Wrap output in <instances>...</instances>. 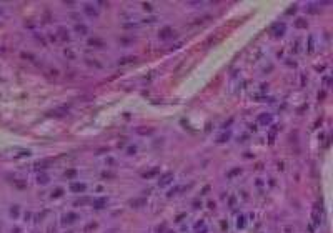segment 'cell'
I'll return each instance as SVG.
<instances>
[{
    "label": "cell",
    "mask_w": 333,
    "mask_h": 233,
    "mask_svg": "<svg viewBox=\"0 0 333 233\" xmlns=\"http://www.w3.org/2000/svg\"><path fill=\"white\" fill-rule=\"evenodd\" d=\"M173 33H175V32H173V30L170 28V27H165V28H162V30H160L158 37H160L162 40H166V38H172V37H173Z\"/></svg>",
    "instance_id": "6da1fadb"
},
{
    "label": "cell",
    "mask_w": 333,
    "mask_h": 233,
    "mask_svg": "<svg viewBox=\"0 0 333 233\" xmlns=\"http://www.w3.org/2000/svg\"><path fill=\"white\" fill-rule=\"evenodd\" d=\"M92 205H93V208L100 210V208H103V206L107 205V198H103V197H100V198H93L92 200Z\"/></svg>",
    "instance_id": "7a4b0ae2"
},
{
    "label": "cell",
    "mask_w": 333,
    "mask_h": 233,
    "mask_svg": "<svg viewBox=\"0 0 333 233\" xmlns=\"http://www.w3.org/2000/svg\"><path fill=\"white\" fill-rule=\"evenodd\" d=\"M70 190L75 193H83L87 190V185L85 183H72V185H70Z\"/></svg>",
    "instance_id": "3957f363"
},
{
    "label": "cell",
    "mask_w": 333,
    "mask_h": 233,
    "mask_svg": "<svg viewBox=\"0 0 333 233\" xmlns=\"http://www.w3.org/2000/svg\"><path fill=\"white\" fill-rule=\"evenodd\" d=\"M75 220H78V215H75V213H68V215H65L63 217V225H70V223H73Z\"/></svg>",
    "instance_id": "277c9868"
},
{
    "label": "cell",
    "mask_w": 333,
    "mask_h": 233,
    "mask_svg": "<svg viewBox=\"0 0 333 233\" xmlns=\"http://www.w3.org/2000/svg\"><path fill=\"white\" fill-rule=\"evenodd\" d=\"M272 30L275 35H283V32H285V23H275V25L272 27Z\"/></svg>",
    "instance_id": "5b68a950"
},
{
    "label": "cell",
    "mask_w": 333,
    "mask_h": 233,
    "mask_svg": "<svg viewBox=\"0 0 333 233\" xmlns=\"http://www.w3.org/2000/svg\"><path fill=\"white\" fill-rule=\"evenodd\" d=\"M258 122L260 123H263V125H270V123H272V115L263 113V115H260L258 117Z\"/></svg>",
    "instance_id": "8992f818"
},
{
    "label": "cell",
    "mask_w": 333,
    "mask_h": 233,
    "mask_svg": "<svg viewBox=\"0 0 333 233\" xmlns=\"http://www.w3.org/2000/svg\"><path fill=\"white\" fill-rule=\"evenodd\" d=\"M83 10H85V13H87V15H90V17H97V15H98L97 8H92V5H88V3L83 7Z\"/></svg>",
    "instance_id": "52a82bcc"
},
{
    "label": "cell",
    "mask_w": 333,
    "mask_h": 233,
    "mask_svg": "<svg viewBox=\"0 0 333 233\" xmlns=\"http://www.w3.org/2000/svg\"><path fill=\"white\" fill-rule=\"evenodd\" d=\"M172 178H173V175H172V173H166L165 177H163V178H162V180L158 181V185H160V186H165L166 183H170V181H172Z\"/></svg>",
    "instance_id": "ba28073f"
},
{
    "label": "cell",
    "mask_w": 333,
    "mask_h": 233,
    "mask_svg": "<svg viewBox=\"0 0 333 233\" xmlns=\"http://www.w3.org/2000/svg\"><path fill=\"white\" fill-rule=\"evenodd\" d=\"M75 32L82 33V35H85V33H88V28H87L83 23H78V25H75Z\"/></svg>",
    "instance_id": "9c48e42d"
},
{
    "label": "cell",
    "mask_w": 333,
    "mask_h": 233,
    "mask_svg": "<svg viewBox=\"0 0 333 233\" xmlns=\"http://www.w3.org/2000/svg\"><path fill=\"white\" fill-rule=\"evenodd\" d=\"M295 25L298 27V28H305V27H306V20H303V19H298V20H297V23H295Z\"/></svg>",
    "instance_id": "30bf717a"
},
{
    "label": "cell",
    "mask_w": 333,
    "mask_h": 233,
    "mask_svg": "<svg viewBox=\"0 0 333 233\" xmlns=\"http://www.w3.org/2000/svg\"><path fill=\"white\" fill-rule=\"evenodd\" d=\"M90 45H98V47H103V42H100V40H97V38H92L90 42H88Z\"/></svg>",
    "instance_id": "8fae6325"
},
{
    "label": "cell",
    "mask_w": 333,
    "mask_h": 233,
    "mask_svg": "<svg viewBox=\"0 0 333 233\" xmlns=\"http://www.w3.org/2000/svg\"><path fill=\"white\" fill-rule=\"evenodd\" d=\"M130 203H132V205H145V200H133Z\"/></svg>",
    "instance_id": "7c38bea8"
},
{
    "label": "cell",
    "mask_w": 333,
    "mask_h": 233,
    "mask_svg": "<svg viewBox=\"0 0 333 233\" xmlns=\"http://www.w3.org/2000/svg\"><path fill=\"white\" fill-rule=\"evenodd\" d=\"M157 172H158V168H155V170H152V172H148V173H145V175H143V177H145V178H148V177H152V175H155V173H157Z\"/></svg>",
    "instance_id": "4fadbf2b"
},
{
    "label": "cell",
    "mask_w": 333,
    "mask_h": 233,
    "mask_svg": "<svg viewBox=\"0 0 333 233\" xmlns=\"http://www.w3.org/2000/svg\"><path fill=\"white\" fill-rule=\"evenodd\" d=\"M243 225H245V221H243V217H240L238 221H237V226H238V228H241Z\"/></svg>",
    "instance_id": "5bb4252c"
},
{
    "label": "cell",
    "mask_w": 333,
    "mask_h": 233,
    "mask_svg": "<svg viewBox=\"0 0 333 233\" xmlns=\"http://www.w3.org/2000/svg\"><path fill=\"white\" fill-rule=\"evenodd\" d=\"M48 181V178H47L45 175H42V177H39V183H47Z\"/></svg>",
    "instance_id": "9a60e30c"
},
{
    "label": "cell",
    "mask_w": 333,
    "mask_h": 233,
    "mask_svg": "<svg viewBox=\"0 0 333 233\" xmlns=\"http://www.w3.org/2000/svg\"><path fill=\"white\" fill-rule=\"evenodd\" d=\"M132 60H135V58H123V60H120L118 63H120V65H123V63H130Z\"/></svg>",
    "instance_id": "2e32d148"
},
{
    "label": "cell",
    "mask_w": 333,
    "mask_h": 233,
    "mask_svg": "<svg viewBox=\"0 0 333 233\" xmlns=\"http://www.w3.org/2000/svg\"><path fill=\"white\" fill-rule=\"evenodd\" d=\"M62 192H63V190H62V188H58V190H55V193H53L52 197H60V195H62Z\"/></svg>",
    "instance_id": "e0dca14e"
},
{
    "label": "cell",
    "mask_w": 333,
    "mask_h": 233,
    "mask_svg": "<svg viewBox=\"0 0 333 233\" xmlns=\"http://www.w3.org/2000/svg\"><path fill=\"white\" fill-rule=\"evenodd\" d=\"M225 140H228V133H226V135H223V137H220L218 142H225Z\"/></svg>",
    "instance_id": "ac0fdd59"
},
{
    "label": "cell",
    "mask_w": 333,
    "mask_h": 233,
    "mask_svg": "<svg viewBox=\"0 0 333 233\" xmlns=\"http://www.w3.org/2000/svg\"><path fill=\"white\" fill-rule=\"evenodd\" d=\"M65 175H67V177H73V175H75V172H73V170H70V172H67Z\"/></svg>",
    "instance_id": "d6986e66"
},
{
    "label": "cell",
    "mask_w": 333,
    "mask_h": 233,
    "mask_svg": "<svg viewBox=\"0 0 333 233\" xmlns=\"http://www.w3.org/2000/svg\"><path fill=\"white\" fill-rule=\"evenodd\" d=\"M0 12H2V10H0Z\"/></svg>",
    "instance_id": "ffe728a7"
}]
</instances>
